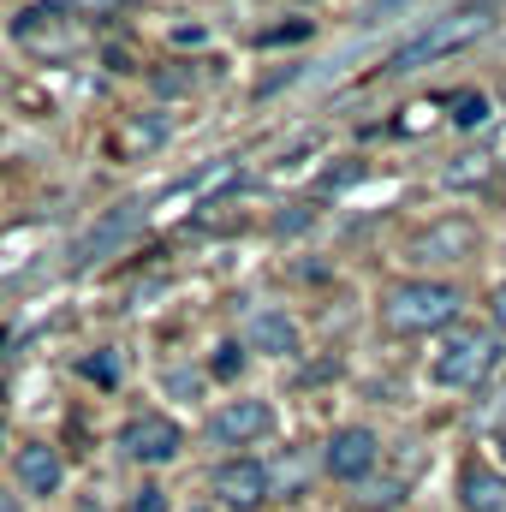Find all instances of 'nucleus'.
<instances>
[{
	"instance_id": "obj_1",
	"label": "nucleus",
	"mask_w": 506,
	"mask_h": 512,
	"mask_svg": "<svg viewBox=\"0 0 506 512\" xmlns=\"http://www.w3.org/2000/svg\"><path fill=\"white\" fill-rule=\"evenodd\" d=\"M489 24H495V0H471V6H459V12H447V18H435V24H423L387 66L393 72H417V66H429V60H447V54H459V48H471V42H483L489 36Z\"/></svg>"
},
{
	"instance_id": "obj_2",
	"label": "nucleus",
	"mask_w": 506,
	"mask_h": 512,
	"mask_svg": "<svg viewBox=\"0 0 506 512\" xmlns=\"http://www.w3.org/2000/svg\"><path fill=\"white\" fill-rule=\"evenodd\" d=\"M459 322V292L447 280H399L387 298H381V328L387 334H435V328H453Z\"/></svg>"
},
{
	"instance_id": "obj_3",
	"label": "nucleus",
	"mask_w": 506,
	"mask_h": 512,
	"mask_svg": "<svg viewBox=\"0 0 506 512\" xmlns=\"http://www.w3.org/2000/svg\"><path fill=\"white\" fill-rule=\"evenodd\" d=\"M501 364V340L489 328H459L447 334V346L435 352V382L441 387H477L489 382V370Z\"/></svg>"
},
{
	"instance_id": "obj_4",
	"label": "nucleus",
	"mask_w": 506,
	"mask_h": 512,
	"mask_svg": "<svg viewBox=\"0 0 506 512\" xmlns=\"http://www.w3.org/2000/svg\"><path fill=\"white\" fill-rule=\"evenodd\" d=\"M322 465H328V477H340V483H364V477L381 465L376 429H364V423H346V429H334V435H328V453H322Z\"/></svg>"
},
{
	"instance_id": "obj_5",
	"label": "nucleus",
	"mask_w": 506,
	"mask_h": 512,
	"mask_svg": "<svg viewBox=\"0 0 506 512\" xmlns=\"http://www.w3.org/2000/svg\"><path fill=\"white\" fill-rule=\"evenodd\" d=\"M179 447H185V429L173 417H161V411H143V417H131L120 429V453L137 459V465H167Z\"/></svg>"
},
{
	"instance_id": "obj_6",
	"label": "nucleus",
	"mask_w": 506,
	"mask_h": 512,
	"mask_svg": "<svg viewBox=\"0 0 506 512\" xmlns=\"http://www.w3.org/2000/svg\"><path fill=\"white\" fill-rule=\"evenodd\" d=\"M209 483H215L221 507H233V512H256L274 495V471H268L262 459H227V465H215Z\"/></svg>"
},
{
	"instance_id": "obj_7",
	"label": "nucleus",
	"mask_w": 506,
	"mask_h": 512,
	"mask_svg": "<svg viewBox=\"0 0 506 512\" xmlns=\"http://www.w3.org/2000/svg\"><path fill=\"white\" fill-rule=\"evenodd\" d=\"M471 251H477V221H465V215H459V221L447 215V221L423 227V233L405 245V256H411V262H423V268H441V262H465Z\"/></svg>"
},
{
	"instance_id": "obj_8",
	"label": "nucleus",
	"mask_w": 506,
	"mask_h": 512,
	"mask_svg": "<svg viewBox=\"0 0 506 512\" xmlns=\"http://www.w3.org/2000/svg\"><path fill=\"white\" fill-rule=\"evenodd\" d=\"M268 429H274L268 399H227V405L215 411V441H227V447H251Z\"/></svg>"
},
{
	"instance_id": "obj_9",
	"label": "nucleus",
	"mask_w": 506,
	"mask_h": 512,
	"mask_svg": "<svg viewBox=\"0 0 506 512\" xmlns=\"http://www.w3.org/2000/svg\"><path fill=\"white\" fill-rule=\"evenodd\" d=\"M167 137H173V120L155 114V108H143V114H126V120H120L114 149H120V155H155V149H167Z\"/></svg>"
},
{
	"instance_id": "obj_10",
	"label": "nucleus",
	"mask_w": 506,
	"mask_h": 512,
	"mask_svg": "<svg viewBox=\"0 0 506 512\" xmlns=\"http://www.w3.org/2000/svg\"><path fill=\"white\" fill-rule=\"evenodd\" d=\"M459 501H465V512H506V477L495 465L471 459L459 471Z\"/></svg>"
},
{
	"instance_id": "obj_11",
	"label": "nucleus",
	"mask_w": 506,
	"mask_h": 512,
	"mask_svg": "<svg viewBox=\"0 0 506 512\" xmlns=\"http://www.w3.org/2000/svg\"><path fill=\"white\" fill-rule=\"evenodd\" d=\"M18 489L24 495H54L60 489V453L48 441H24L18 447Z\"/></svg>"
},
{
	"instance_id": "obj_12",
	"label": "nucleus",
	"mask_w": 506,
	"mask_h": 512,
	"mask_svg": "<svg viewBox=\"0 0 506 512\" xmlns=\"http://www.w3.org/2000/svg\"><path fill=\"white\" fill-rule=\"evenodd\" d=\"M137 227H143V209H137V203L114 209V215H102V227H96V233H90V239L78 245V256H72V262H78V268H84V262H96V256L108 251V245H126Z\"/></svg>"
},
{
	"instance_id": "obj_13",
	"label": "nucleus",
	"mask_w": 506,
	"mask_h": 512,
	"mask_svg": "<svg viewBox=\"0 0 506 512\" xmlns=\"http://www.w3.org/2000/svg\"><path fill=\"white\" fill-rule=\"evenodd\" d=\"M245 340H251L256 352H268V358L298 352V328H292V316H280V310H256L251 322H245Z\"/></svg>"
},
{
	"instance_id": "obj_14",
	"label": "nucleus",
	"mask_w": 506,
	"mask_h": 512,
	"mask_svg": "<svg viewBox=\"0 0 506 512\" xmlns=\"http://www.w3.org/2000/svg\"><path fill=\"white\" fill-rule=\"evenodd\" d=\"M483 120H489V96H483V90H459V96H453V126L477 131Z\"/></svg>"
},
{
	"instance_id": "obj_15",
	"label": "nucleus",
	"mask_w": 506,
	"mask_h": 512,
	"mask_svg": "<svg viewBox=\"0 0 506 512\" xmlns=\"http://www.w3.org/2000/svg\"><path fill=\"white\" fill-rule=\"evenodd\" d=\"M239 370H245V346H221V358H215V376H221V382H233Z\"/></svg>"
},
{
	"instance_id": "obj_16",
	"label": "nucleus",
	"mask_w": 506,
	"mask_h": 512,
	"mask_svg": "<svg viewBox=\"0 0 506 512\" xmlns=\"http://www.w3.org/2000/svg\"><path fill=\"white\" fill-rule=\"evenodd\" d=\"M66 6H72L78 18H114V12H120L126 0H66Z\"/></svg>"
},
{
	"instance_id": "obj_17",
	"label": "nucleus",
	"mask_w": 506,
	"mask_h": 512,
	"mask_svg": "<svg viewBox=\"0 0 506 512\" xmlns=\"http://www.w3.org/2000/svg\"><path fill=\"white\" fill-rule=\"evenodd\" d=\"M84 376H96L102 387H114L120 382V364H114V358H84Z\"/></svg>"
},
{
	"instance_id": "obj_18",
	"label": "nucleus",
	"mask_w": 506,
	"mask_h": 512,
	"mask_svg": "<svg viewBox=\"0 0 506 512\" xmlns=\"http://www.w3.org/2000/svg\"><path fill=\"white\" fill-rule=\"evenodd\" d=\"M131 512H167V489H137V501H131Z\"/></svg>"
},
{
	"instance_id": "obj_19",
	"label": "nucleus",
	"mask_w": 506,
	"mask_h": 512,
	"mask_svg": "<svg viewBox=\"0 0 506 512\" xmlns=\"http://www.w3.org/2000/svg\"><path fill=\"white\" fill-rule=\"evenodd\" d=\"M483 167H489V155H465V167H453L447 179H453V185H465V179H483Z\"/></svg>"
},
{
	"instance_id": "obj_20",
	"label": "nucleus",
	"mask_w": 506,
	"mask_h": 512,
	"mask_svg": "<svg viewBox=\"0 0 506 512\" xmlns=\"http://www.w3.org/2000/svg\"><path fill=\"white\" fill-rule=\"evenodd\" d=\"M489 310H495V328L506 334V280L495 286V298H489Z\"/></svg>"
},
{
	"instance_id": "obj_21",
	"label": "nucleus",
	"mask_w": 506,
	"mask_h": 512,
	"mask_svg": "<svg viewBox=\"0 0 506 512\" xmlns=\"http://www.w3.org/2000/svg\"><path fill=\"white\" fill-rule=\"evenodd\" d=\"M292 36H304V24H280V30H268L262 42H292Z\"/></svg>"
},
{
	"instance_id": "obj_22",
	"label": "nucleus",
	"mask_w": 506,
	"mask_h": 512,
	"mask_svg": "<svg viewBox=\"0 0 506 512\" xmlns=\"http://www.w3.org/2000/svg\"><path fill=\"white\" fill-rule=\"evenodd\" d=\"M0 512H18V507H12V495H0Z\"/></svg>"
}]
</instances>
